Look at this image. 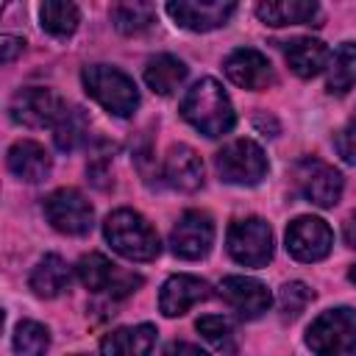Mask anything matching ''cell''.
I'll return each instance as SVG.
<instances>
[{"label": "cell", "mask_w": 356, "mask_h": 356, "mask_svg": "<svg viewBox=\"0 0 356 356\" xmlns=\"http://www.w3.org/2000/svg\"><path fill=\"white\" fill-rule=\"evenodd\" d=\"M181 114L203 136H222L236 122L234 106L214 78H200L186 89L181 100Z\"/></svg>", "instance_id": "cell-1"}, {"label": "cell", "mask_w": 356, "mask_h": 356, "mask_svg": "<svg viewBox=\"0 0 356 356\" xmlns=\"http://www.w3.org/2000/svg\"><path fill=\"white\" fill-rule=\"evenodd\" d=\"M103 234L108 239V245L131 259V261H150L159 256L161 245H159V234L156 228L134 209H117L106 217L103 222Z\"/></svg>", "instance_id": "cell-2"}, {"label": "cell", "mask_w": 356, "mask_h": 356, "mask_svg": "<svg viewBox=\"0 0 356 356\" xmlns=\"http://www.w3.org/2000/svg\"><path fill=\"white\" fill-rule=\"evenodd\" d=\"M83 89L92 100H97L108 114L114 117H131L134 108L139 106V92L134 86V81L108 64H92L81 72Z\"/></svg>", "instance_id": "cell-3"}, {"label": "cell", "mask_w": 356, "mask_h": 356, "mask_svg": "<svg viewBox=\"0 0 356 356\" xmlns=\"http://www.w3.org/2000/svg\"><path fill=\"white\" fill-rule=\"evenodd\" d=\"M306 345L317 356H345L356 348V309L339 306L323 312L312 320L306 331Z\"/></svg>", "instance_id": "cell-4"}, {"label": "cell", "mask_w": 356, "mask_h": 356, "mask_svg": "<svg viewBox=\"0 0 356 356\" xmlns=\"http://www.w3.org/2000/svg\"><path fill=\"white\" fill-rule=\"evenodd\" d=\"M217 172L228 184L253 186L267 175V156L253 139H234L217 153Z\"/></svg>", "instance_id": "cell-5"}, {"label": "cell", "mask_w": 356, "mask_h": 356, "mask_svg": "<svg viewBox=\"0 0 356 356\" xmlns=\"http://www.w3.org/2000/svg\"><path fill=\"white\" fill-rule=\"evenodd\" d=\"M228 253L245 267H264L273 259V231L261 217H245L228 228Z\"/></svg>", "instance_id": "cell-6"}, {"label": "cell", "mask_w": 356, "mask_h": 356, "mask_svg": "<svg viewBox=\"0 0 356 356\" xmlns=\"http://www.w3.org/2000/svg\"><path fill=\"white\" fill-rule=\"evenodd\" d=\"M64 100L53 92V89H44V86H25L19 89L14 97H11V106H8V114L17 125H25V128H47V125H56L58 117L64 114Z\"/></svg>", "instance_id": "cell-7"}, {"label": "cell", "mask_w": 356, "mask_h": 356, "mask_svg": "<svg viewBox=\"0 0 356 356\" xmlns=\"http://www.w3.org/2000/svg\"><path fill=\"white\" fill-rule=\"evenodd\" d=\"M44 217L56 231L67 236H83L92 228L95 211L78 189H56L44 197Z\"/></svg>", "instance_id": "cell-8"}, {"label": "cell", "mask_w": 356, "mask_h": 356, "mask_svg": "<svg viewBox=\"0 0 356 356\" xmlns=\"http://www.w3.org/2000/svg\"><path fill=\"white\" fill-rule=\"evenodd\" d=\"M295 184H298L300 195L309 203L320 206V209L337 206V200L342 195V175L331 164H325V161H320L314 156L298 161V167H295Z\"/></svg>", "instance_id": "cell-9"}, {"label": "cell", "mask_w": 356, "mask_h": 356, "mask_svg": "<svg viewBox=\"0 0 356 356\" xmlns=\"http://www.w3.org/2000/svg\"><path fill=\"white\" fill-rule=\"evenodd\" d=\"M81 284L92 292H106L111 298H125L131 292H136V286H142V278L134 273H122L117 270V264H111L103 253H89L78 261L75 267Z\"/></svg>", "instance_id": "cell-10"}, {"label": "cell", "mask_w": 356, "mask_h": 356, "mask_svg": "<svg viewBox=\"0 0 356 356\" xmlns=\"http://www.w3.org/2000/svg\"><path fill=\"white\" fill-rule=\"evenodd\" d=\"M214 242V222L206 211H184L170 231V248L178 259H203Z\"/></svg>", "instance_id": "cell-11"}, {"label": "cell", "mask_w": 356, "mask_h": 356, "mask_svg": "<svg viewBox=\"0 0 356 356\" xmlns=\"http://www.w3.org/2000/svg\"><path fill=\"white\" fill-rule=\"evenodd\" d=\"M334 234L320 217H298L286 228V250L298 261H320L331 253Z\"/></svg>", "instance_id": "cell-12"}, {"label": "cell", "mask_w": 356, "mask_h": 356, "mask_svg": "<svg viewBox=\"0 0 356 356\" xmlns=\"http://www.w3.org/2000/svg\"><path fill=\"white\" fill-rule=\"evenodd\" d=\"M236 6L231 0H172L167 3V14L186 31H214L231 19Z\"/></svg>", "instance_id": "cell-13"}, {"label": "cell", "mask_w": 356, "mask_h": 356, "mask_svg": "<svg viewBox=\"0 0 356 356\" xmlns=\"http://www.w3.org/2000/svg\"><path fill=\"white\" fill-rule=\"evenodd\" d=\"M220 295H222V300H225L242 320H256V317H261V314L270 309V303H273L270 289H267L261 281L248 278V275H228V278H222Z\"/></svg>", "instance_id": "cell-14"}, {"label": "cell", "mask_w": 356, "mask_h": 356, "mask_svg": "<svg viewBox=\"0 0 356 356\" xmlns=\"http://www.w3.org/2000/svg\"><path fill=\"white\" fill-rule=\"evenodd\" d=\"M225 75L231 83L242 86V89H267L273 83V67L267 61V56H261L253 47H239L225 58Z\"/></svg>", "instance_id": "cell-15"}, {"label": "cell", "mask_w": 356, "mask_h": 356, "mask_svg": "<svg viewBox=\"0 0 356 356\" xmlns=\"http://www.w3.org/2000/svg\"><path fill=\"white\" fill-rule=\"evenodd\" d=\"M209 298V284L195 275H172L159 292V309L164 317H181L195 303Z\"/></svg>", "instance_id": "cell-16"}, {"label": "cell", "mask_w": 356, "mask_h": 356, "mask_svg": "<svg viewBox=\"0 0 356 356\" xmlns=\"http://www.w3.org/2000/svg\"><path fill=\"white\" fill-rule=\"evenodd\" d=\"M164 178L178 192H195L203 186V161L189 145H172L164 156Z\"/></svg>", "instance_id": "cell-17"}, {"label": "cell", "mask_w": 356, "mask_h": 356, "mask_svg": "<svg viewBox=\"0 0 356 356\" xmlns=\"http://www.w3.org/2000/svg\"><path fill=\"white\" fill-rule=\"evenodd\" d=\"M264 25H320V6L314 0H267L256 6Z\"/></svg>", "instance_id": "cell-18"}, {"label": "cell", "mask_w": 356, "mask_h": 356, "mask_svg": "<svg viewBox=\"0 0 356 356\" xmlns=\"http://www.w3.org/2000/svg\"><path fill=\"white\" fill-rule=\"evenodd\" d=\"M284 58L289 64V70L300 78H314L317 72H323L331 61L328 47L320 39L312 36H295L284 44Z\"/></svg>", "instance_id": "cell-19"}, {"label": "cell", "mask_w": 356, "mask_h": 356, "mask_svg": "<svg viewBox=\"0 0 356 356\" xmlns=\"http://www.w3.org/2000/svg\"><path fill=\"white\" fill-rule=\"evenodd\" d=\"M50 167H53L50 156H47V150L39 142L22 139V142L11 145V150H8V170L19 181L39 184V181H44L50 175Z\"/></svg>", "instance_id": "cell-20"}, {"label": "cell", "mask_w": 356, "mask_h": 356, "mask_svg": "<svg viewBox=\"0 0 356 356\" xmlns=\"http://www.w3.org/2000/svg\"><path fill=\"white\" fill-rule=\"evenodd\" d=\"M156 345V328L142 323L134 328H117L100 342V356H150Z\"/></svg>", "instance_id": "cell-21"}, {"label": "cell", "mask_w": 356, "mask_h": 356, "mask_svg": "<svg viewBox=\"0 0 356 356\" xmlns=\"http://www.w3.org/2000/svg\"><path fill=\"white\" fill-rule=\"evenodd\" d=\"M28 284H31L33 295H39V298H58L70 286V267H67V261L61 256L47 253L33 267Z\"/></svg>", "instance_id": "cell-22"}, {"label": "cell", "mask_w": 356, "mask_h": 356, "mask_svg": "<svg viewBox=\"0 0 356 356\" xmlns=\"http://www.w3.org/2000/svg\"><path fill=\"white\" fill-rule=\"evenodd\" d=\"M186 78V64L170 53H161L156 58L147 61L145 67V83L156 92V95H172Z\"/></svg>", "instance_id": "cell-23"}, {"label": "cell", "mask_w": 356, "mask_h": 356, "mask_svg": "<svg viewBox=\"0 0 356 356\" xmlns=\"http://www.w3.org/2000/svg\"><path fill=\"white\" fill-rule=\"evenodd\" d=\"M39 19H42V28L50 33V36H58V39H67L75 33L78 22H81V14H78V6L75 3H67V0H47L39 6Z\"/></svg>", "instance_id": "cell-24"}, {"label": "cell", "mask_w": 356, "mask_h": 356, "mask_svg": "<svg viewBox=\"0 0 356 356\" xmlns=\"http://www.w3.org/2000/svg\"><path fill=\"white\" fill-rule=\"evenodd\" d=\"M356 86V42H342L328 61V92L345 95Z\"/></svg>", "instance_id": "cell-25"}, {"label": "cell", "mask_w": 356, "mask_h": 356, "mask_svg": "<svg viewBox=\"0 0 356 356\" xmlns=\"http://www.w3.org/2000/svg\"><path fill=\"white\" fill-rule=\"evenodd\" d=\"M89 136V117L83 108L78 106H70L64 108V114L58 117V122L53 125V139H56V147L58 150H75L83 145V139Z\"/></svg>", "instance_id": "cell-26"}, {"label": "cell", "mask_w": 356, "mask_h": 356, "mask_svg": "<svg viewBox=\"0 0 356 356\" xmlns=\"http://www.w3.org/2000/svg\"><path fill=\"white\" fill-rule=\"evenodd\" d=\"M153 17H156V8L150 3H139V0H134V3H117L111 8V22L122 33H142V31H147L150 22H153Z\"/></svg>", "instance_id": "cell-27"}, {"label": "cell", "mask_w": 356, "mask_h": 356, "mask_svg": "<svg viewBox=\"0 0 356 356\" xmlns=\"http://www.w3.org/2000/svg\"><path fill=\"white\" fill-rule=\"evenodd\" d=\"M50 348V334L42 323L22 320L14 331V353L17 356H44Z\"/></svg>", "instance_id": "cell-28"}, {"label": "cell", "mask_w": 356, "mask_h": 356, "mask_svg": "<svg viewBox=\"0 0 356 356\" xmlns=\"http://www.w3.org/2000/svg\"><path fill=\"white\" fill-rule=\"evenodd\" d=\"M197 331L217 350H222V353H234L236 350V331H234V323L228 317H222V314H206V317L197 320Z\"/></svg>", "instance_id": "cell-29"}, {"label": "cell", "mask_w": 356, "mask_h": 356, "mask_svg": "<svg viewBox=\"0 0 356 356\" xmlns=\"http://www.w3.org/2000/svg\"><path fill=\"white\" fill-rule=\"evenodd\" d=\"M312 298H314V292H312L303 281H289V284H284V286L278 289V309H281V317H286V320L300 317V312L312 303Z\"/></svg>", "instance_id": "cell-30"}, {"label": "cell", "mask_w": 356, "mask_h": 356, "mask_svg": "<svg viewBox=\"0 0 356 356\" xmlns=\"http://www.w3.org/2000/svg\"><path fill=\"white\" fill-rule=\"evenodd\" d=\"M334 147H337V153H339L348 164L356 167V120H350V122L334 136Z\"/></svg>", "instance_id": "cell-31"}, {"label": "cell", "mask_w": 356, "mask_h": 356, "mask_svg": "<svg viewBox=\"0 0 356 356\" xmlns=\"http://www.w3.org/2000/svg\"><path fill=\"white\" fill-rule=\"evenodd\" d=\"M22 47H25V42L19 39V36H0V61L3 64H11L14 58H17V53H22Z\"/></svg>", "instance_id": "cell-32"}, {"label": "cell", "mask_w": 356, "mask_h": 356, "mask_svg": "<svg viewBox=\"0 0 356 356\" xmlns=\"http://www.w3.org/2000/svg\"><path fill=\"white\" fill-rule=\"evenodd\" d=\"M164 356H209V353H203L197 345H189V342H172L167 345Z\"/></svg>", "instance_id": "cell-33"}, {"label": "cell", "mask_w": 356, "mask_h": 356, "mask_svg": "<svg viewBox=\"0 0 356 356\" xmlns=\"http://www.w3.org/2000/svg\"><path fill=\"white\" fill-rule=\"evenodd\" d=\"M342 236H345V242H348L350 248H356V211L348 217V222H345V228H342Z\"/></svg>", "instance_id": "cell-34"}, {"label": "cell", "mask_w": 356, "mask_h": 356, "mask_svg": "<svg viewBox=\"0 0 356 356\" xmlns=\"http://www.w3.org/2000/svg\"><path fill=\"white\" fill-rule=\"evenodd\" d=\"M348 278H350V281H353V284H356V264H353V267H350V273H348Z\"/></svg>", "instance_id": "cell-35"}, {"label": "cell", "mask_w": 356, "mask_h": 356, "mask_svg": "<svg viewBox=\"0 0 356 356\" xmlns=\"http://www.w3.org/2000/svg\"><path fill=\"white\" fill-rule=\"evenodd\" d=\"M353 120H356V114H353Z\"/></svg>", "instance_id": "cell-36"}, {"label": "cell", "mask_w": 356, "mask_h": 356, "mask_svg": "<svg viewBox=\"0 0 356 356\" xmlns=\"http://www.w3.org/2000/svg\"><path fill=\"white\" fill-rule=\"evenodd\" d=\"M353 353H356V348H353Z\"/></svg>", "instance_id": "cell-37"}, {"label": "cell", "mask_w": 356, "mask_h": 356, "mask_svg": "<svg viewBox=\"0 0 356 356\" xmlns=\"http://www.w3.org/2000/svg\"><path fill=\"white\" fill-rule=\"evenodd\" d=\"M75 356H81V353H75Z\"/></svg>", "instance_id": "cell-38"}]
</instances>
